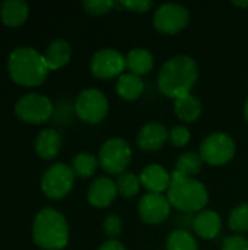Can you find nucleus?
Instances as JSON below:
<instances>
[{"mask_svg":"<svg viewBox=\"0 0 248 250\" xmlns=\"http://www.w3.org/2000/svg\"><path fill=\"white\" fill-rule=\"evenodd\" d=\"M199 76V67L194 59L186 54H177L167 60L158 73V88L170 98H181L193 89Z\"/></svg>","mask_w":248,"mask_h":250,"instance_id":"1","label":"nucleus"},{"mask_svg":"<svg viewBox=\"0 0 248 250\" xmlns=\"http://www.w3.org/2000/svg\"><path fill=\"white\" fill-rule=\"evenodd\" d=\"M7 69L10 78L23 86L41 85L50 70L44 56L32 47H19L13 50L9 56Z\"/></svg>","mask_w":248,"mask_h":250,"instance_id":"2","label":"nucleus"},{"mask_svg":"<svg viewBox=\"0 0 248 250\" xmlns=\"http://www.w3.org/2000/svg\"><path fill=\"white\" fill-rule=\"evenodd\" d=\"M167 199L171 207L178 211L200 212L208 204L209 193L202 182L174 171L171 174V185L167 190Z\"/></svg>","mask_w":248,"mask_h":250,"instance_id":"3","label":"nucleus"},{"mask_svg":"<svg viewBox=\"0 0 248 250\" xmlns=\"http://www.w3.org/2000/svg\"><path fill=\"white\" fill-rule=\"evenodd\" d=\"M32 237L42 249H63L69 242V226L66 218L53 208H44L35 217Z\"/></svg>","mask_w":248,"mask_h":250,"instance_id":"4","label":"nucleus"},{"mask_svg":"<svg viewBox=\"0 0 248 250\" xmlns=\"http://www.w3.org/2000/svg\"><path fill=\"white\" fill-rule=\"evenodd\" d=\"M132 160V149L126 139L123 138H111L99 149L98 161L101 167L114 176H121Z\"/></svg>","mask_w":248,"mask_h":250,"instance_id":"5","label":"nucleus"},{"mask_svg":"<svg viewBox=\"0 0 248 250\" xmlns=\"http://www.w3.org/2000/svg\"><path fill=\"white\" fill-rule=\"evenodd\" d=\"M235 155V142L227 133H212L206 136L200 145V157L203 163L210 166H224Z\"/></svg>","mask_w":248,"mask_h":250,"instance_id":"6","label":"nucleus"},{"mask_svg":"<svg viewBox=\"0 0 248 250\" xmlns=\"http://www.w3.org/2000/svg\"><path fill=\"white\" fill-rule=\"evenodd\" d=\"M107 97L95 88H88L82 91L75 101V111L77 117L86 123H98L108 113Z\"/></svg>","mask_w":248,"mask_h":250,"instance_id":"7","label":"nucleus"},{"mask_svg":"<svg viewBox=\"0 0 248 250\" xmlns=\"http://www.w3.org/2000/svg\"><path fill=\"white\" fill-rule=\"evenodd\" d=\"M75 173L72 167L64 163H57L51 166L41 180V189L45 196L51 199L64 198L73 188Z\"/></svg>","mask_w":248,"mask_h":250,"instance_id":"8","label":"nucleus"},{"mask_svg":"<svg viewBox=\"0 0 248 250\" xmlns=\"http://www.w3.org/2000/svg\"><path fill=\"white\" fill-rule=\"evenodd\" d=\"M16 116L31 125H39L47 122L53 114V103L39 94H26L15 105Z\"/></svg>","mask_w":248,"mask_h":250,"instance_id":"9","label":"nucleus"},{"mask_svg":"<svg viewBox=\"0 0 248 250\" xmlns=\"http://www.w3.org/2000/svg\"><path fill=\"white\" fill-rule=\"evenodd\" d=\"M189 10L180 3H164L153 15V26L164 34H177L187 26Z\"/></svg>","mask_w":248,"mask_h":250,"instance_id":"10","label":"nucleus"},{"mask_svg":"<svg viewBox=\"0 0 248 250\" xmlns=\"http://www.w3.org/2000/svg\"><path fill=\"white\" fill-rule=\"evenodd\" d=\"M126 69V57L114 48L98 50L91 60V72L95 78L111 79L121 76Z\"/></svg>","mask_w":248,"mask_h":250,"instance_id":"11","label":"nucleus"},{"mask_svg":"<svg viewBox=\"0 0 248 250\" xmlns=\"http://www.w3.org/2000/svg\"><path fill=\"white\" fill-rule=\"evenodd\" d=\"M137 212L146 224H161L171 212V204L162 193H146L139 205Z\"/></svg>","mask_w":248,"mask_h":250,"instance_id":"12","label":"nucleus"},{"mask_svg":"<svg viewBox=\"0 0 248 250\" xmlns=\"http://www.w3.org/2000/svg\"><path fill=\"white\" fill-rule=\"evenodd\" d=\"M118 190L114 180L107 176L98 177L92 182L88 190V201L95 208H107L115 199Z\"/></svg>","mask_w":248,"mask_h":250,"instance_id":"13","label":"nucleus"},{"mask_svg":"<svg viewBox=\"0 0 248 250\" xmlns=\"http://www.w3.org/2000/svg\"><path fill=\"white\" fill-rule=\"evenodd\" d=\"M168 135L170 133L162 123L151 122L140 129L136 141H137L139 148H142L143 151L152 152L164 146V144L168 141Z\"/></svg>","mask_w":248,"mask_h":250,"instance_id":"14","label":"nucleus"},{"mask_svg":"<svg viewBox=\"0 0 248 250\" xmlns=\"http://www.w3.org/2000/svg\"><path fill=\"white\" fill-rule=\"evenodd\" d=\"M140 183L142 186L149 192V193H162L168 190L171 185V174L159 164H149L146 166L140 176Z\"/></svg>","mask_w":248,"mask_h":250,"instance_id":"15","label":"nucleus"},{"mask_svg":"<svg viewBox=\"0 0 248 250\" xmlns=\"http://www.w3.org/2000/svg\"><path fill=\"white\" fill-rule=\"evenodd\" d=\"M222 229V221L218 212L212 211V209H206V211H200L197 212V215L193 220V230L194 233L205 239V240H210L215 239Z\"/></svg>","mask_w":248,"mask_h":250,"instance_id":"16","label":"nucleus"},{"mask_svg":"<svg viewBox=\"0 0 248 250\" xmlns=\"http://www.w3.org/2000/svg\"><path fill=\"white\" fill-rule=\"evenodd\" d=\"M28 4L23 0H7L0 6V18L7 26H19L28 18Z\"/></svg>","mask_w":248,"mask_h":250,"instance_id":"17","label":"nucleus"},{"mask_svg":"<svg viewBox=\"0 0 248 250\" xmlns=\"http://www.w3.org/2000/svg\"><path fill=\"white\" fill-rule=\"evenodd\" d=\"M153 67V56L146 48H133L126 56V69L136 76L146 75Z\"/></svg>","mask_w":248,"mask_h":250,"instance_id":"18","label":"nucleus"},{"mask_svg":"<svg viewBox=\"0 0 248 250\" xmlns=\"http://www.w3.org/2000/svg\"><path fill=\"white\" fill-rule=\"evenodd\" d=\"M70 56H72L70 44L64 40H56L47 47L44 59H45L48 69L56 70V69H60L64 64H67L70 60Z\"/></svg>","mask_w":248,"mask_h":250,"instance_id":"19","label":"nucleus"},{"mask_svg":"<svg viewBox=\"0 0 248 250\" xmlns=\"http://www.w3.org/2000/svg\"><path fill=\"white\" fill-rule=\"evenodd\" d=\"M60 148H61V138L53 129L42 130L35 139V151L44 160L54 158L58 154Z\"/></svg>","mask_w":248,"mask_h":250,"instance_id":"20","label":"nucleus"},{"mask_svg":"<svg viewBox=\"0 0 248 250\" xmlns=\"http://www.w3.org/2000/svg\"><path fill=\"white\" fill-rule=\"evenodd\" d=\"M174 111L178 119L186 123L196 122L202 113V103L197 97L187 94L181 98H177L174 103Z\"/></svg>","mask_w":248,"mask_h":250,"instance_id":"21","label":"nucleus"},{"mask_svg":"<svg viewBox=\"0 0 248 250\" xmlns=\"http://www.w3.org/2000/svg\"><path fill=\"white\" fill-rule=\"evenodd\" d=\"M143 82L140 79V76H136L133 73H123L121 76H118V81L115 83V89L117 94L124 98V100H136L142 95L143 92Z\"/></svg>","mask_w":248,"mask_h":250,"instance_id":"22","label":"nucleus"},{"mask_svg":"<svg viewBox=\"0 0 248 250\" xmlns=\"http://www.w3.org/2000/svg\"><path fill=\"white\" fill-rule=\"evenodd\" d=\"M202 166H203V160H202L200 154L184 152L183 155L178 157V160L175 163V171L186 177H193L202 170Z\"/></svg>","mask_w":248,"mask_h":250,"instance_id":"23","label":"nucleus"},{"mask_svg":"<svg viewBox=\"0 0 248 250\" xmlns=\"http://www.w3.org/2000/svg\"><path fill=\"white\" fill-rule=\"evenodd\" d=\"M167 250H199L196 239L186 230H175L167 239Z\"/></svg>","mask_w":248,"mask_h":250,"instance_id":"24","label":"nucleus"},{"mask_svg":"<svg viewBox=\"0 0 248 250\" xmlns=\"http://www.w3.org/2000/svg\"><path fill=\"white\" fill-rule=\"evenodd\" d=\"M99 161L91 154H79L73 158L72 170L79 177H91L96 171Z\"/></svg>","mask_w":248,"mask_h":250,"instance_id":"25","label":"nucleus"},{"mask_svg":"<svg viewBox=\"0 0 248 250\" xmlns=\"http://www.w3.org/2000/svg\"><path fill=\"white\" fill-rule=\"evenodd\" d=\"M117 190L121 196L124 198H132L136 196L140 190V179L133 174V173H123L121 176H118L117 182Z\"/></svg>","mask_w":248,"mask_h":250,"instance_id":"26","label":"nucleus"},{"mask_svg":"<svg viewBox=\"0 0 248 250\" xmlns=\"http://www.w3.org/2000/svg\"><path fill=\"white\" fill-rule=\"evenodd\" d=\"M228 226L235 233L248 231V204H241L231 211Z\"/></svg>","mask_w":248,"mask_h":250,"instance_id":"27","label":"nucleus"},{"mask_svg":"<svg viewBox=\"0 0 248 250\" xmlns=\"http://www.w3.org/2000/svg\"><path fill=\"white\" fill-rule=\"evenodd\" d=\"M114 6H118L117 1L113 0H86L83 1V7L91 15H104L110 12Z\"/></svg>","mask_w":248,"mask_h":250,"instance_id":"28","label":"nucleus"},{"mask_svg":"<svg viewBox=\"0 0 248 250\" xmlns=\"http://www.w3.org/2000/svg\"><path fill=\"white\" fill-rule=\"evenodd\" d=\"M104 233L110 237V240H117V237L123 231V221L118 215H108L104 220Z\"/></svg>","mask_w":248,"mask_h":250,"instance_id":"29","label":"nucleus"},{"mask_svg":"<svg viewBox=\"0 0 248 250\" xmlns=\"http://www.w3.org/2000/svg\"><path fill=\"white\" fill-rule=\"evenodd\" d=\"M190 130L186 127V126H174L171 130H170V135H168V139L170 142L174 145V146H184L189 144L190 141Z\"/></svg>","mask_w":248,"mask_h":250,"instance_id":"30","label":"nucleus"},{"mask_svg":"<svg viewBox=\"0 0 248 250\" xmlns=\"http://www.w3.org/2000/svg\"><path fill=\"white\" fill-rule=\"evenodd\" d=\"M221 250H248V239L240 234H234L225 239Z\"/></svg>","mask_w":248,"mask_h":250,"instance_id":"31","label":"nucleus"},{"mask_svg":"<svg viewBox=\"0 0 248 250\" xmlns=\"http://www.w3.org/2000/svg\"><path fill=\"white\" fill-rule=\"evenodd\" d=\"M118 4L132 12H137V13L148 12L151 7H153V1H151V0H124V1H120Z\"/></svg>","mask_w":248,"mask_h":250,"instance_id":"32","label":"nucleus"},{"mask_svg":"<svg viewBox=\"0 0 248 250\" xmlns=\"http://www.w3.org/2000/svg\"><path fill=\"white\" fill-rule=\"evenodd\" d=\"M98 250H126V248L118 240H107L99 246Z\"/></svg>","mask_w":248,"mask_h":250,"instance_id":"33","label":"nucleus"},{"mask_svg":"<svg viewBox=\"0 0 248 250\" xmlns=\"http://www.w3.org/2000/svg\"><path fill=\"white\" fill-rule=\"evenodd\" d=\"M232 4H235L238 7H248V0L247 1H232Z\"/></svg>","mask_w":248,"mask_h":250,"instance_id":"34","label":"nucleus"},{"mask_svg":"<svg viewBox=\"0 0 248 250\" xmlns=\"http://www.w3.org/2000/svg\"><path fill=\"white\" fill-rule=\"evenodd\" d=\"M244 117H246V120L248 122V98L247 101H246V104H244Z\"/></svg>","mask_w":248,"mask_h":250,"instance_id":"35","label":"nucleus"}]
</instances>
